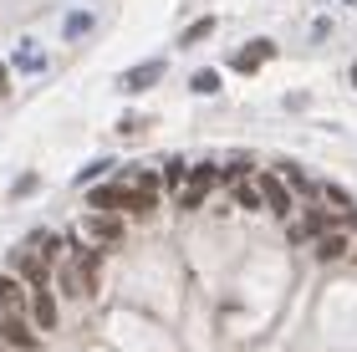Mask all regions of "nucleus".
<instances>
[{"label": "nucleus", "instance_id": "f257e3e1", "mask_svg": "<svg viewBox=\"0 0 357 352\" xmlns=\"http://www.w3.org/2000/svg\"><path fill=\"white\" fill-rule=\"evenodd\" d=\"M56 281H61V291H67L72 301L92 296V281H97V255H87V250H72L67 261H61Z\"/></svg>", "mask_w": 357, "mask_h": 352}, {"label": "nucleus", "instance_id": "f03ea898", "mask_svg": "<svg viewBox=\"0 0 357 352\" xmlns=\"http://www.w3.org/2000/svg\"><path fill=\"white\" fill-rule=\"evenodd\" d=\"M133 199H138V189L133 184H97L92 189V210L97 215H102V210H112V215H118V210H128V215H133Z\"/></svg>", "mask_w": 357, "mask_h": 352}, {"label": "nucleus", "instance_id": "7ed1b4c3", "mask_svg": "<svg viewBox=\"0 0 357 352\" xmlns=\"http://www.w3.org/2000/svg\"><path fill=\"white\" fill-rule=\"evenodd\" d=\"M255 189H261V204H271V210H275V220L291 215V194H286V184L275 179V174H255Z\"/></svg>", "mask_w": 357, "mask_h": 352}, {"label": "nucleus", "instance_id": "20e7f679", "mask_svg": "<svg viewBox=\"0 0 357 352\" xmlns=\"http://www.w3.org/2000/svg\"><path fill=\"white\" fill-rule=\"evenodd\" d=\"M215 179H220V169H215V164H199V169L189 174V184L178 189V204H184V210H194V204L204 199V189L215 184Z\"/></svg>", "mask_w": 357, "mask_h": 352}, {"label": "nucleus", "instance_id": "39448f33", "mask_svg": "<svg viewBox=\"0 0 357 352\" xmlns=\"http://www.w3.org/2000/svg\"><path fill=\"white\" fill-rule=\"evenodd\" d=\"M266 56H275V41H266V36H261V41L240 46V52L230 56V67H235V72H255V67H261Z\"/></svg>", "mask_w": 357, "mask_h": 352}, {"label": "nucleus", "instance_id": "423d86ee", "mask_svg": "<svg viewBox=\"0 0 357 352\" xmlns=\"http://www.w3.org/2000/svg\"><path fill=\"white\" fill-rule=\"evenodd\" d=\"M0 337H6L10 347H21V352H36V332H31V322H21V316H6Z\"/></svg>", "mask_w": 357, "mask_h": 352}, {"label": "nucleus", "instance_id": "0eeeda50", "mask_svg": "<svg viewBox=\"0 0 357 352\" xmlns=\"http://www.w3.org/2000/svg\"><path fill=\"white\" fill-rule=\"evenodd\" d=\"M15 266H21V276H26L31 286H36V291H41V281L52 276V266H46V255H36V250H21V255H15Z\"/></svg>", "mask_w": 357, "mask_h": 352}, {"label": "nucleus", "instance_id": "6e6552de", "mask_svg": "<svg viewBox=\"0 0 357 352\" xmlns=\"http://www.w3.org/2000/svg\"><path fill=\"white\" fill-rule=\"evenodd\" d=\"M158 77H164V61H143V67H133V72L123 77V87L128 92H143V87H153Z\"/></svg>", "mask_w": 357, "mask_h": 352}, {"label": "nucleus", "instance_id": "1a4fd4ad", "mask_svg": "<svg viewBox=\"0 0 357 352\" xmlns=\"http://www.w3.org/2000/svg\"><path fill=\"white\" fill-rule=\"evenodd\" d=\"M87 235L97 245H112V240L123 235V220H107V215H87Z\"/></svg>", "mask_w": 357, "mask_h": 352}, {"label": "nucleus", "instance_id": "9d476101", "mask_svg": "<svg viewBox=\"0 0 357 352\" xmlns=\"http://www.w3.org/2000/svg\"><path fill=\"white\" fill-rule=\"evenodd\" d=\"M26 291H21V286H15L10 276H0V312H6V316H21V307H26Z\"/></svg>", "mask_w": 357, "mask_h": 352}, {"label": "nucleus", "instance_id": "9b49d317", "mask_svg": "<svg viewBox=\"0 0 357 352\" xmlns=\"http://www.w3.org/2000/svg\"><path fill=\"white\" fill-rule=\"evenodd\" d=\"M31 312H36V327H41V332L56 327V296H52V291H36V296H31Z\"/></svg>", "mask_w": 357, "mask_h": 352}, {"label": "nucleus", "instance_id": "f8f14e48", "mask_svg": "<svg viewBox=\"0 0 357 352\" xmlns=\"http://www.w3.org/2000/svg\"><path fill=\"white\" fill-rule=\"evenodd\" d=\"M347 255V235H317V261H342Z\"/></svg>", "mask_w": 357, "mask_h": 352}, {"label": "nucleus", "instance_id": "ddd939ff", "mask_svg": "<svg viewBox=\"0 0 357 352\" xmlns=\"http://www.w3.org/2000/svg\"><path fill=\"white\" fill-rule=\"evenodd\" d=\"M235 204H245V210H261V189L250 179H235Z\"/></svg>", "mask_w": 357, "mask_h": 352}, {"label": "nucleus", "instance_id": "4468645a", "mask_svg": "<svg viewBox=\"0 0 357 352\" xmlns=\"http://www.w3.org/2000/svg\"><path fill=\"white\" fill-rule=\"evenodd\" d=\"M15 67H21V72H41V67H46V56L36 52V46H21V52H15Z\"/></svg>", "mask_w": 357, "mask_h": 352}, {"label": "nucleus", "instance_id": "2eb2a0df", "mask_svg": "<svg viewBox=\"0 0 357 352\" xmlns=\"http://www.w3.org/2000/svg\"><path fill=\"white\" fill-rule=\"evenodd\" d=\"M209 31H215V21H194V26L184 31V46H194V41H204Z\"/></svg>", "mask_w": 357, "mask_h": 352}, {"label": "nucleus", "instance_id": "dca6fc26", "mask_svg": "<svg viewBox=\"0 0 357 352\" xmlns=\"http://www.w3.org/2000/svg\"><path fill=\"white\" fill-rule=\"evenodd\" d=\"M87 26H92V15H87V10H77V15H72V21H67V36H82V31H87Z\"/></svg>", "mask_w": 357, "mask_h": 352}, {"label": "nucleus", "instance_id": "f3484780", "mask_svg": "<svg viewBox=\"0 0 357 352\" xmlns=\"http://www.w3.org/2000/svg\"><path fill=\"white\" fill-rule=\"evenodd\" d=\"M220 87V72H199L194 77V92H215Z\"/></svg>", "mask_w": 357, "mask_h": 352}, {"label": "nucleus", "instance_id": "a211bd4d", "mask_svg": "<svg viewBox=\"0 0 357 352\" xmlns=\"http://www.w3.org/2000/svg\"><path fill=\"white\" fill-rule=\"evenodd\" d=\"M0 98H10V72H6V61H0Z\"/></svg>", "mask_w": 357, "mask_h": 352}, {"label": "nucleus", "instance_id": "6ab92c4d", "mask_svg": "<svg viewBox=\"0 0 357 352\" xmlns=\"http://www.w3.org/2000/svg\"><path fill=\"white\" fill-rule=\"evenodd\" d=\"M352 82H357V67H352Z\"/></svg>", "mask_w": 357, "mask_h": 352}]
</instances>
